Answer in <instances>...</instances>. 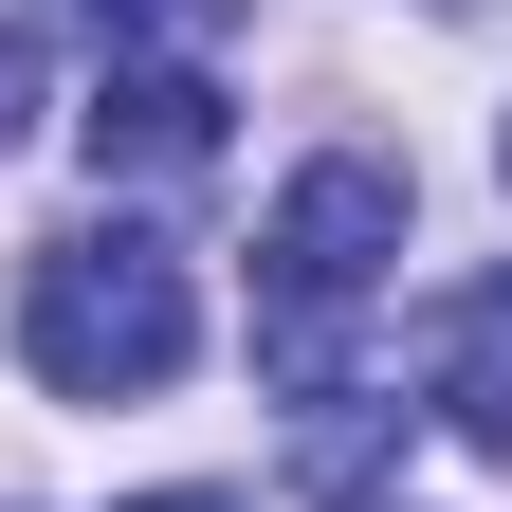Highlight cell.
I'll return each mask as SVG.
<instances>
[{
    "label": "cell",
    "instance_id": "obj_5",
    "mask_svg": "<svg viewBox=\"0 0 512 512\" xmlns=\"http://www.w3.org/2000/svg\"><path fill=\"white\" fill-rule=\"evenodd\" d=\"M384 421H403V403H366V384H311V403H293V476L366 512V494H384Z\"/></svg>",
    "mask_w": 512,
    "mask_h": 512
},
{
    "label": "cell",
    "instance_id": "obj_8",
    "mask_svg": "<svg viewBox=\"0 0 512 512\" xmlns=\"http://www.w3.org/2000/svg\"><path fill=\"white\" fill-rule=\"evenodd\" d=\"M128 512H238V494H128Z\"/></svg>",
    "mask_w": 512,
    "mask_h": 512
},
{
    "label": "cell",
    "instance_id": "obj_6",
    "mask_svg": "<svg viewBox=\"0 0 512 512\" xmlns=\"http://www.w3.org/2000/svg\"><path fill=\"white\" fill-rule=\"evenodd\" d=\"M74 19H92L110 55H202V37L238 19V0H74Z\"/></svg>",
    "mask_w": 512,
    "mask_h": 512
},
{
    "label": "cell",
    "instance_id": "obj_9",
    "mask_svg": "<svg viewBox=\"0 0 512 512\" xmlns=\"http://www.w3.org/2000/svg\"><path fill=\"white\" fill-rule=\"evenodd\" d=\"M494 165H512V147H494Z\"/></svg>",
    "mask_w": 512,
    "mask_h": 512
},
{
    "label": "cell",
    "instance_id": "obj_2",
    "mask_svg": "<svg viewBox=\"0 0 512 512\" xmlns=\"http://www.w3.org/2000/svg\"><path fill=\"white\" fill-rule=\"evenodd\" d=\"M384 256H403V165H366V147H330V165H293V202L256 220V366L293 384H348V311L384 293Z\"/></svg>",
    "mask_w": 512,
    "mask_h": 512
},
{
    "label": "cell",
    "instance_id": "obj_1",
    "mask_svg": "<svg viewBox=\"0 0 512 512\" xmlns=\"http://www.w3.org/2000/svg\"><path fill=\"white\" fill-rule=\"evenodd\" d=\"M183 348H202V293L147 220H74L19 256V366L55 403H147V384H183Z\"/></svg>",
    "mask_w": 512,
    "mask_h": 512
},
{
    "label": "cell",
    "instance_id": "obj_7",
    "mask_svg": "<svg viewBox=\"0 0 512 512\" xmlns=\"http://www.w3.org/2000/svg\"><path fill=\"white\" fill-rule=\"evenodd\" d=\"M19 128H37V37L0 19V147H19Z\"/></svg>",
    "mask_w": 512,
    "mask_h": 512
},
{
    "label": "cell",
    "instance_id": "obj_4",
    "mask_svg": "<svg viewBox=\"0 0 512 512\" xmlns=\"http://www.w3.org/2000/svg\"><path fill=\"white\" fill-rule=\"evenodd\" d=\"M421 403L476 439V458H512V275H458L421 311Z\"/></svg>",
    "mask_w": 512,
    "mask_h": 512
},
{
    "label": "cell",
    "instance_id": "obj_3",
    "mask_svg": "<svg viewBox=\"0 0 512 512\" xmlns=\"http://www.w3.org/2000/svg\"><path fill=\"white\" fill-rule=\"evenodd\" d=\"M74 147L110 183H202L220 165V74H202V55H110L92 110H74Z\"/></svg>",
    "mask_w": 512,
    "mask_h": 512
}]
</instances>
